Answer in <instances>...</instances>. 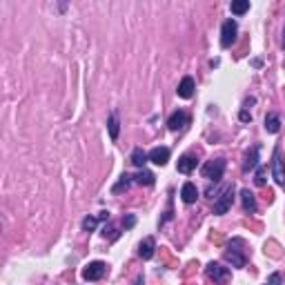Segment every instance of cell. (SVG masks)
Returning <instances> with one entry per match:
<instances>
[{"instance_id":"6da1fadb","label":"cell","mask_w":285,"mask_h":285,"mask_svg":"<svg viewBox=\"0 0 285 285\" xmlns=\"http://www.w3.org/2000/svg\"><path fill=\"white\" fill-rule=\"evenodd\" d=\"M225 159H214V161H208L203 165L201 169V174H203V178H208V180H214V183H218V180L223 178V174H225Z\"/></svg>"},{"instance_id":"7a4b0ae2","label":"cell","mask_w":285,"mask_h":285,"mask_svg":"<svg viewBox=\"0 0 285 285\" xmlns=\"http://www.w3.org/2000/svg\"><path fill=\"white\" fill-rule=\"evenodd\" d=\"M232 203H234V185H227L214 201V214H218V216L227 214L229 208H232Z\"/></svg>"},{"instance_id":"3957f363","label":"cell","mask_w":285,"mask_h":285,"mask_svg":"<svg viewBox=\"0 0 285 285\" xmlns=\"http://www.w3.org/2000/svg\"><path fill=\"white\" fill-rule=\"evenodd\" d=\"M272 178L276 180L281 187H285V161L281 154V147H274V154H272Z\"/></svg>"},{"instance_id":"277c9868","label":"cell","mask_w":285,"mask_h":285,"mask_svg":"<svg viewBox=\"0 0 285 285\" xmlns=\"http://www.w3.org/2000/svg\"><path fill=\"white\" fill-rule=\"evenodd\" d=\"M236 36H239V25H236L234 18H229V20H225L221 27V47H225V49L232 47Z\"/></svg>"},{"instance_id":"5b68a950","label":"cell","mask_w":285,"mask_h":285,"mask_svg":"<svg viewBox=\"0 0 285 285\" xmlns=\"http://www.w3.org/2000/svg\"><path fill=\"white\" fill-rule=\"evenodd\" d=\"M205 272H208V276H210L216 285H225V283L229 281V270L223 268V265H218V263H208Z\"/></svg>"},{"instance_id":"8992f818","label":"cell","mask_w":285,"mask_h":285,"mask_svg":"<svg viewBox=\"0 0 285 285\" xmlns=\"http://www.w3.org/2000/svg\"><path fill=\"white\" fill-rule=\"evenodd\" d=\"M107 272V265L102 263V261H94V263H89L87 268L83 270V278L85 281H100L102 276H105Z\"/></svg>"},{"instance_id":"52a82bcc","label":"cell","mask_w":285,"mask_h":285,"mask_svg":"<svg viewBox=\"0 0 285 285\" xmlns=\"http://www.w3.org/2000/svg\"><path fill=\"white\" fill-rule=\"evenodd\" d=\"M187 120H190V118H187V114L183 112V109H176V112L169 116L167 127H169L172 132H178V129H183V127L187 125Z\"/></svg>"},{"instance_id":"ba28073f","label":"cell","mask_w":285,"mask_h":285,"mask_svg":"<svg viewBox=\"0 0 285 285\" xmlns=\"http://www.w3.org/2000/svg\"><path fill=\"white\" fill-rule=\"evenodd\" d=\"M154 252H156V241L151 239V236L143 239L141 245H138V256H141L143 261H149L151 256H154Z\"/></svg>"},{"instance_id":"9c48e42d","label":"cell","mask_w":285,"mask_h":285,"mask_svg":"<svg viewBox=\"0 0 285 285\" xmlns=\"http://www.w3.org/2000/svg\"><path fill=\"white\" fill-rule=\"evenodd\" d=\"M149 161L154 163V165H167V161H169V147H154L149 151Z\"/></svg>"},{"instance_id":"30bf717a","label":"cell","mask_w":285,"mask_h":285,"mask_svg":"<svg viewBox=\"0 0 285 285\" xmlns=\"http://www.w3.org/2000/svg\"><path fill=\"white\" fill-rule=\"evenodd\" d=\"M196 156H192V154H185V156H180L178 163H176V169L180 174H192L194 169H196Z\"/></svg>"},{"instance_id":"8fae6325","label":"cell","mask_w":285,"mask_h":285,"mask_svg":"<svg viewBox=\"0 0 285 285\" xmlns=\"http://www.w3.org/2000/svg\"><path fill=\"white\" fill-rule=\"evenodd\" d=\"M225 261L227 263H232V268H245V263H247V258L239 250H234L232 245L225 250Z\"/></svg>"},{"instance_id":"7c38bea8","label":"cell","mask_w":285,"mask_h":285,"mask_svg":"<svg viewBox=\"0 0 285 285\" xmlns=\"http://www.w3.org/2000/svg\"><path fill=\"white\" fill-rule=\"evenodd\" d=\"M194 89H196V85H194V78L192 76H185L183 81H180V85H178V96L180 98H192L194 96Z\"/></svg>"},{"instance_id":"4fadbf2b","label":"cell","mask_w":285,"mask_h":285,"mask_svg":"<svg viewBox=\"0 0 285 285\" xmlns=\"http://www.w3.org/2000/svg\"><path fill=\"white\" fill-rule=\"evenodd\" d=\"M278 129H281V116L276 112H270L265 116V132L268 134H278Z\"/></svg>"},{"instance_id":"5bb4252c","label":"cell","mask_w":285,"mask_h":285,"mask_svg":"<svg viewBox=\"0 0 285 285\" xmlns=\"http://www.w3.org/2000/svg\"><path fill=\"white\" fill-rule=\"evenodd\" d=\"M180 198H183V203H187V205L196 203V198H198L196 185H194V183H185V185H183V190H180Z\"/></svg>"},{"instance_id":"9a60e30c","label":"cell","mask_w":285,"mask_h":285,"mask_svg":"<svg viewBox=\"0 0 285 285\" xmlns=\"http://www.w3.org/2000/svg\"><path fill=\"white\" fill-rule=\"evenodd\" d=\"M258 145H254V147L245 154V161H243V172H250V169H254L258 165Z\"/></svg>"},{"instance_id":"2e32d148","label":"cell","mask_w":285,"mask_h":285,"mask_svg":"<svg viewBox=\"0 0 285 285\" xmlns=\"http://www.w3.org/2000/svg\"><path fill=\"white\" fill-rule=\"evenodd\" d=\"M241 203H243V210L250 212V214H254V212H256V198H254V194L250 190L241 192Z\"/></svg>"},{"instance_id":"e0dca14e","label":"cell","mask_w":285,"mask_h":285,"mask_svg":"<svg viewBox=\"0 0 285 285\" xmlns=\"http://www.w3.org/2000/svg\"><path fill=\"white\" fill-rule=\"evenodd\" d=\"M149 161V154H145L143 147H136L134 151H132V165H136V167H145V163Z\"/></svg>"},{"instance_id":"ac0fdd59","label":"cell","mask_w":285,"mask_h":285,"mask_svg":"<svg viewBox=\"0 0 285 285\" xmlns=\"http://www.w3.org/2000/svg\"><path fill=\"white\" fill-rule=\"evenodd\" d=\"M134 180H136L138 185H147V187H151V185L156 183V176H154L151 172H147V169H141V172H138L136 176H134Z\"/></svg>"},{"instance_id":"d6986e66","label":"cell","mask_w":285,"mask_h":285,"mask_svg":"<svg viewBox=\"0 0 285 285\" xmlns=\"http://www.w3.org/2000/svg\"><path fill=\"white\" fill-rule=\"evenodd\" d=\"M107 127H109V136H112V141H116L118 134H120V123H118V116H116V114H109Z\"/></svg>"},{"instance_id":"ffe728a7","label":"cell","mask_w":285,"mask_h":285,"mask_svg":"<svg viewBox=\"0 0 285 285\" xmlns=\"http://www.w3.org/2000/svg\"><path fill=\"white\" fill-rule=\"evenodd\" d=\"M229 9H232L234 16H243L245 11H250V0H234V3L229 5Z\"/></svg>"},{"instance_id":"44dd1931","label":"cell","mask_w":285,"mask_h":285,"mask_svg":"<svg viewBox=\"0 0 285 285\" xmlns=\"http://www.w3.org/2000/svg\"><path fill=\"white\" fill-rule=\"evenodd\" d=\"M132 180H134V176H129V174H123V176H120V180H118V183L112 187V192H114V194H118V192H123V190H129Z\"/></svg>"},{"instance_id":"7402d4cb","label":"cell","mask_w":285,"mask_h":285,"mask_svg":"<svg viewBox=\"0 0 285 285\" xmlns=\"http://www.w3.org/2000/svg\"><path fill=\"white\" fill-rule=\"evenodd\" d=\"M98 221H100V218H96V216H85L83 223H81L83 232H94L96 225H98Z\"/></svg>"},{"instance_id":"603a6c76","label":"cell","mask_w":285,"mask_h":285,"mask_svg":"<svg viewBox=\"0 0 285 285\" xmlns=\"http://www.w3.org/2000/svg\"><path fill=\"white\" fill-rule=\"evenodd\" d=\"M265 174H268V169H265V167H258L256 169V178H254V183H256L258 187L265 185Z\"/></svg>"},{"instance_id":"cb8c5ba5","label":"cell","mask_w":285,"mask_h":285,"mask_svg":"<svg viewBox=\"0 0 285 285\" xmlns=\"http://www.w3.org/2000/svg\"><path fill=\"white\" fill-rule=\"evenodd\" d=\"M281 283H283V276L278 274V272H274V274H270V278L263 285H281Z\"/></svg>"},{"instance_id":"d4e9b609","label":"cell","mask_w":285,"mask_h":285,"mask_svg":"<svg viewBox=\"0 0 285 285\" xmlns=\"http://www.w3.org/2000/svg\"><path fill=\"white\" fill-rule=\"evenodd\" d=\"M123 225H125V229H132L136 225V216L134 214H127L125 218H123Z\"/></svg>"},{"instance_id":"484cf974","label":"cell","mask_w":285,"mask_h":285,"mask_svg":"<svg viewBox=\"0 0 285 285\" xmlns=\"http://www.w3.org/2000/svg\"><path fill=\"white\" fill-rule=\"evenodd\" d=\"M241 120H243V123H247V120H252V116L245 112V109H243V112H241Z\"/></svg>"},{"instance_id":"4316f807","label":"cell","mask_w":285,"mask_h":285,"mask_svg":"<svg viewBox=\"0 0 285 285\" xmlns=\"http://www.w3.org/2000/svg\"><path fill=\"white\" fill-rule=\"evenodd\" d=\"M134 285H145V281H143V276H136V281H134Z\"/></svg>"},{"instance_id":"83f0119b","label":"cell","mask_w":285,"mask_h":285,"mask_svg":"<svg viewBox=\"0 0 285 285\" xmlns=\"http://www.w3.org/2000/svg\"><path fill=\"white\" fill-rule=\"evenodd\" d=\"M281 45H283V49H285V27H283V42H281Z\"/></svg>"}]
</instances>
